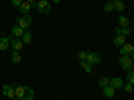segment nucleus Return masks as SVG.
<instances>
[{
    "label": "nucleus",
    "mask_w": 134,
    "mask_h": 100,
    "mask_svg": "<svg viewBox=\"0 0 134 100\" xmlns=\"http://www.w3.org/2000/svg\"><path fill=\"white\" fill-rule=\"evenodd\" d=\"M15 20L18 21V26H19L20 28H23L24 31H27V29L30 28L31 23H32V17H31L30 14H26V15H23L21 17H16Z\"/></svg>",
    "instance_id": "f257e3e1"
},
{
    "label": "nucleus",
    "mask_w": 134,
    "mask_h": 100,
    "mask_svg": "<svg viewBox=\"0 0 134 100\" xmlns=\"http://www.w3.org/2000/svg\"><path fill=\"white\" fill-rule=\"evenodd\" d=\"M118 63H119V65L122 67V70H125V71L133 70V65H134L133 58H130V56H121V58L118 59Z\"/></svg>",
    "instance_id": "f03ea898"
},
{
    "label": "nucleus",
    "mask_w": 134,
    "mask_h": 100,
    "mask_svg": "<svg viewBox=\"0 0 134 100\" xmlns=\"http://www.w3.org/2000/svg\"><path fill=\"white\" fill-rule=\"evenodd\" d=\"M119 53L122 55V56H130V58H133V55H134V47H133V44L125 43L122 47H119Z\"/></svg>",
    "instance_id": "7ed1b4c3"
},
{
    "label": "nucleus",
    "mask_w": 134,
    "mask_h": 100,
    "mask_svg": "<svg viewBox=\"0 0 134 100\" xmlns=\"http://www.w3.org/2000/svg\"><path fill=\"white\" fill-rule=\"evenodd\" d=\"M36 8L40 14H50L51 12V5L48 2H46V0H40V2L36 3Z\"/></svg>",
    "instance_id": "20e7f679"
},
{
    "label": "nucleus",
    "mask_w": 134,
    "mask_h": 100,
    "mask_svg": "<svg viewBox=\"0 0 134 100\" xmlns=\"http://www.w3.org/2000/svg\"><path fill=\"white\" fill-rule=\"evenodd\" d=\"M8 40H9V43H11V46H12V48H14V51H20L21 48H23V41H21V39H19V38H15V36H8L7 38Z\"/></svg>",
    "instance_id": "39448f33"
},
{
    "label": "nucleus",
    "mask_w": 134,
    "mask_h": 100,
    "mask_svg": "<svg viewBox=\"0 0 134 100\" xmlns=\"http://www.w3.org/2000/svg\"><path fill=\"white\" fill-rule=\"evenodd\" d=\"M34 96H35V92H34L32 88L23 85V93H21V97L19 100H32Z\"/></svg>",
    "instance_id": "423d86ee"
},
{
    "label": "nucleus",
    "mask_w": 134,
    "mask_h": 100,
    "mask_svg": "<svg viewBox=\"0 0 134 100\" xmlns=\"http://www.w3.org/2000/svg\"><path fill=\"white\" fill-rule=\"evenodd\" d=\"M86 61L90 63L91 65L99 64L100 63V55L97 53V52H90V53L87 55V58H86Z\"/></svg>",
    "instance_id": "0eeeda50"
},
{
    "label": "nucleus",
    "mask_w": 134,
    "mask_h": 100,
    "mask_svg": "<svg viewBox=\"0 0 134 100\" xmlns=\"http://www.w3.org/2000/svg\"><path fill=\"white\" fill-rule=\"evenodd\" d=\"M124 79L122 77H119V76H115V77H113V79H110V87H113L114 90H119V88H122L124 87Z\"/></svg>",
    "instance_id": "6e6552de"
},
{
    "label": "nucleus",
    "mask_w": 134,
    "mask_h": 100,
    "mask_svg": "<svg viewBox=\"0 0 134 100\" xmlns=\"http://www.w3.org/2000/svg\"><path fill=\"white\" fill-rule=\"evenodd\" d=\"M3 95L7 96V97H9V99L16 97V96H15V88H14V85L5 84V85L3 87Z\"/></svg>",
    "instance_id": "1a4fd4ad"
},
{
    "label": "nucleus",
    "mask_w": 134,
    "mask_h": 100,
    "mask_svg": "<svg viewBox=\"0 0 134 100\" xmlns=\"http://www.w3.org/2000/svg\"><path fill=\"white\" fill-rule=\"evenodd\" d=\"M111 4H113V9L118 11V12H124L125 8H126V5H125L124 2H117V0H113Z\"/></svg>",
    "instance_id": "9d476101"
},
{
    "label": "nucleus",
    "mask_w": 134,
    "mask_h": 100,
    "mask_svg": "<svg viewBox=\"0 0 134 100\" xmlns=\"http://www.w3.org/2000/svg\"><path fill=\"white\" fill-rule=\"evenodd\" d=\"M103 96L105 97H114V95H115V90L113 87H110V85H106V87H103Z\"/></svg>",
    "instance_id": "9b49d317"
},
{
    "label": "nucleus",
    "mask_w": 134,
    "mask_h": 100,
    "mask_svg": "<svg viewBox=\"0 0 134 100\" xmlns=\"http://www.w3.org/2000/svg\"><path fill=\"white\" fill-rule=\"evenodd\" d=\"M125 43H126V38L122 36V35H115V38L113 40V44L115 47H122Z\"/></svg>",
    "instance_id": "f8f14e48"
},
{
    "label": "nucleus",
    "mask_w": 134,
    "mask_h": 100,
    "mask_svg": "<svg viewBox=\"0 0 134 100\" xmlns=\"http://www.w3.org/2000/svg\"><path fill=\"white\" fill-rule=\"evenodd\" d=\"M11 32H12V36L20 39L21 36H23V33H24V29H23V28H20L19 26H15V27L11 28Z\"/></svg>",
    "instance_id": "ddd939ff"
},
{
    "label": "nucleus",
    "mask_w": 134,
    "mask_h": 100,
    "mask_svg": "<svg viewBox=\"0 0 134 100\" xmlns=\"http://www.w3.org/2000/svg\"><path fill=\"white\" fill-rule=\"evenodd\" d=\"M30 9H31V4L27 3V2H23V3L19 5V12H20V14H23V15L30 14Z\"/></svg>",
    "instance_id": "4468645a"
},
{
    "label": "nucleus",
    "mask_w": 134,
    "mask_h": 100,
    "mask_svg": "<svg viewBox=\"0 0 134 100\" xmlns=\"http://www.w3.org/2000/svg\"><path fill=\"white\" fill-rule=\"evenodd\" d=\"M79 65H81V68H83L86 71V73H93V65L90 63H87L86 60H81Z\"/></svg>",
    "instance_id": "2eb2a0df"
},
{
    "label": "nucleus",
    "mask_w": 134,
    "mask_h": 100,
    "mask_svg": "<svg viewBox=\"0 0 134 100\" xmlns=\"http://www.w3.org/2000/svg\"><path fill=\"white\" fill-rule=\"evenodd\" d=\"M117 20H118V26H119L121 28H126V27H129V24H130V21H129V19H127L126 16H119Z\"/></svg>",
    "instance_id": "dca6fc26"
},
{
    "label": "nucleus",
    "mask_w": 134,
    "mask_h": 100,
    "mask_svg": "<svg viewBox=\"0 0 134 100\" xmlns=\"http://www.w3.org/2000/svg\"><path fill=\"white\" fill-rule=\"evenodd\" d=\"M9 47V40L7 38H0V51H7Z\"/></svg>",
    "instance_id": "f3484780"
},
{
    "label": "nucleus",
    "mask_w": 134,
    "mask_h": 100,
    "mask_svg": "<svg viewBox=\"0 0 134 100\" xmlns=\"http://www.w3.org/2000/svg\"><path fill=\"white\" fill-rule=\"evenodd\" d=\"M20 39H21V41H23V44H30V43H31V40H32L31 32H30V31H24L23 36H21Z\"/></svg>",
    "instance_id": "a211bd4d"
},
{
    "label": "nucleus",
    "mask_w": 134,
    "mask_h": 100,
    "mask_svg": "<svg viewBox=\"0 0 134 100\" xmlns=\"http://www.w3.org/2000/svg\"><path fill=\"white\" fill-rule=\"evenodd\" d=\"M11 59H12V61L15 64H18V63L21 61V58H20V55H19L18 51H12V53H11Z\"/></svg>",
    "instance_id": "6ab92c4d"
},
{
    "label": "nucleus",
    "mask_w": 134,
    "mask_h": 100,
    "mask_svg": "<svg viewBox=\"0 0 134 100\" xmlns=\"http://www.w3.org/2000/svg\"><path fill=\"white\" fill-rule=\"evenodd\" d=\"M98 84L103 88V87H106V85L110 84V79H109V77H106V76H105V77H100L99 82H98Z\"/></svg>",
    "instance_id": "aec40b11"
},
{
    "label": "nucleus",
    "mask_w": 134,
    "mask_h": 100,
    "mask_svg": "<svg viewBox=\"0 0 134 100\" xmlns=\"http://www.w3.org/2000/svg\"><path fill=\"white\" fill-rule=\"evenodd\" d=\"M130 33H131V29L129 28V27H126V28H121L119 27V35H122V36H129L130 35Z\"/></svg>",
    "instance_id": "412c9836"
},
{
    "label": "nucleus",
    "mask_w": 134,
    "mask_h": 100,
    "mask_svg": "<svg viewBox=\"0 0 134 100\" xmlns=\"http://www.w3.org/2000/svg\"><path fill=\"white\" fill-rule=\"evenodd\" d=\"M90 52H91L90 49H86V51H81L79 53H78V59H79V60H86L87 55L90 53Z\"/></svg>",
    "instance_id": "4be33fe9"
},
{
    "label": "nucleus",
    "mask_w": 134,
    "mask_h": 100,
    "mask_svg": "<svg viewBox=\"0 0 134 100\" xmlns=\"http://www.w3.org/2000/svg\"><path fill=\"white\" fill-rule=\"evenodd\" d=\"M125 90V92H127V93H131L133 92V84H130V83H124V87H122Z\"/></svg>",
    "instance_id": "5701e85b"
},
{
    "label": "nucleus",
    "mask_w": 134,
    "mask_h": 100,
    "mask_svg": "<svg viewBox=\"0 0 134 100\" xmlns=\"http://www.w3.org/2000/svg\"><path fill=\"white\" fill-rule=\"evenodd\" d=\"M103 9H105V12H111V11H114V9H113V4H111V2H107V3L105 4Z\"/></svg>",
    "instance_id": "b1692460"
},
{
    "label": "nucleus",
    "mask_w": 134,
    "mask_h": 100,
    "mask_svg": "<svg viewBox=\"0 0 134 100\" xmlns=\"http://www.w3.org/2000/svg\"><path fill=\"white\" fill-rule=\"evenodd\" d=\"M127 83H130V84L134 83V73H133V70H130L129 73H127Z\"/></svg>",
    "instance_id": "393cba45"
},
{
    "label": "nucleus",
    "mask_w": 134,
    "mask_h": 100,
    "mask_svg": "<svg viewBox=\"0 0 134 100\" xmlns=\"http://www.w3.org/2000/svg\"><path fill=\"white\" fill-rule=\"evenodd\" d=\"M23 3V0H11V4H12L15 8H19V5Z\"/></svg>",
    "instance_id": "a878e982"
},
{
    "label": "nucleus",
    "mask_w": 134,
    "mask_h": 100,
    "mask_svg": "<svg viewBox=\"0 0 134 100\" xmlns=\"http://www.w3.org/2000/svg\"><path fill=\"white\" fill-rule=\"evenodd\" d=\"M27 3H30V4H32V3H35V0H26Z\"/></svg>",
    "instance_id": "bb28decb"
},
{
    "label": "nucleus",
    "mask_w": 134,
    "mask_h": 100,
    "mask_svg": "<svg viewBox=\"0 0 134 100\" xmlns=\"http://www.w3.org/2000/svg\"><path fill=\"white\" fill-rule=\"evenodd\" d=\"M51 2H54V3H60L62 0H51Z\"/></svg>",
    "instance_id": "cd10ccee"
},
{
    "label": "nucleus",
    "mask_w": 134,
    "mask_h": 100,
    "mask_svg": "<svg viewBox=\"0 0 134 100\" xmlns=\"http://www.w3.org/2000/svg\"><path fill=\"white\" fill-rule=\"evenodd\" d=\"M14 100H19V99H18V97H14Z\"/></svg>",
    "instance_id": "c85d7f7f"
},
{
    "label": "nucleus",
    "mask_w": 134,
    "mask_h": 100,
    "mask_svg": "<svg viewBox=\"0 0 134 100\" xmlns=\"http://www.w3.org/2000/svg\"><path fill=\"white\" fill-rule=\"evenodd\" d=\"M117 2H122V0H117Z\"/></svg>",
    "instance_id": "c756f323"
},
{
    "label": "nucleus",
    "mask_w": 134,
    "mask_h": 100,
    "mask_svg": "<svg viewBox=\"0 0 134 100\" xmlns=\"http://www.w3.org/2000/svg\"><path fill=\"white\" fill-rule=\"evenodd\" d=\"M46 2H50V0H46Z\"/></svg>",
    "instance_id": "7c9ffc66"
}]
</instances>
